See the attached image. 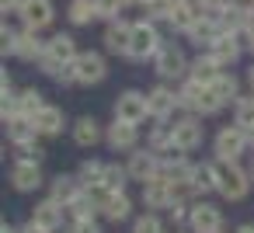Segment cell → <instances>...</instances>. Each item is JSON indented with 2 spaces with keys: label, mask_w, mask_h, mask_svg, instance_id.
Returning <instances> with one entry per match:
<instances>
[{
  "label": "cell",
  "mask_w": 254,
  "mask_h": 233,
  "mask_svg": "<svg viewBox=\"0 0 254 233\" xmlns=\"http://www.w3.org/2000/svg\"><path fill=\"white\" fill-rule=\"evenodd\" d=\"M251 146V136L237 125H223L216 136H212V153L219 164H240V157L247 153Z\"/></svg>",
  "instance_id": "cell-1"
},
{
  "label": "cell",
  "mask_w": 254,
  "mask_h": 233,
  "mask_svg": "<svg viewBox=\"0 0 254 233\" xmlns=\"http://www.w3.org/2000/svg\"><path fill=\"white\" fill-rule=\"evenodd\" d=\"M80 53H77V42H73V35H53L49 42H46V56L39 59V66H42V73H49V77H56L63 66H70L73 59H77Z\"/></svg>",
  "instance_id": "cell-2"
},
{
  "label": "cell",
  "mask_w": 254,
  "mask_h": 233,
  "mask_svg": "<svg viewBox=\"0 0 254 233\" xmlns=\"http://www.w3.org/2000/svg\"><path fill=\"white\" fill-rule=\"evenodd\" d=\"M254 188L251 171H244L240 164H219V195L226 202H244Z\"/></svg>",
  "instance_id": "cell-3"
},
{
  "label": "cell",
  "mask_w": 254,
  "mask_h": 233,
  "mask_svg": "<svg viewBox=\"0 0 254 233\" xmlns=\"http://www.w3.org/2000/svg\"><path fill=\"white\" fill-rule=\"evenodd\" d=\"M160 32L153 28V21H136L132 25V42H129V59H150L160 53Z\"/></svg>",
  "instance_id": "cell-4"
},
{
  "label": "cell",
  "mask_w": 254,
  "mask_h": 233,
  "mask_svg": "<svg viewBox=\"0 0 254 233\" xmlns=\"http://www.w3.org/2000/svg\"><path fill=\"white\" fill-rule=\"evenodd\" d=\"M126 167H129V177H132V181L150 184V181H157V177H160V153H153L150 146H139V150H132V153H129Z\"/></svg>",
  "instance_id": "cell-5"
},
{
  "label": "cell",
  "mask_w": 254,
  "mask_h": 233,
  "mask_svg": "<svg viewBox=\"0 0 254 233\" xmlns=\"http://www.w3.org/2000/svg\"><path fill=\"white\" fill-rule=\"evenodd\" d=\"M115 118L119 122H129V125H139L150 118V101L143 91H122L119 101H115Z\"/></svg>",
  "instance_id": "cell-6"
},
{
  "label": "cell",
  "mask_w": 254,
  "mask_h": 233,
  "mask_svg": "<svg viewBox=\"0 0 254 233\" xmlns=\"http://www.w3.org/2000/svg\"><path fill=\"white\" fill-rule=\"evenodd\" d=\"M153 66H157V73L164 77V80H178V77H188V59H185V53H181V46H171V42H164L160 46V53L153 56Z\"/></svg>",
  "instance_id": "cell-7"
},
{
  "label": "cell",
  "mask_w": 254,
  "mask_h": 233,
  "mask_svg": "<svg viewBox=\"0 0 254 233\" xmlns=\"http://www.w3.org/2000/svg\"><path fill=\"white\" fill-rule=\"evenodd\" d=\"M7 177H11V188H14V191H21V195H28V191H39V188L46 184L42 164H35V160H14Z\"/></svg>",
  "instance_id": "cell-8"
},
{
  "label": "cell",
  "mask_w": 254,
  "mask_h": 233,
  "mask_svg": "<svg viewBox=\"0 0 254 233\" xmlns=\"http://www.w3.org/2000/svg\"><path fill=\"white\" fill-rule=\"evenodd\" d=\"M202 139H205V125H202L198 115H185V118L174 122V150L191 153V150L202 146Z\"/></svg>",
  "instance_id": "cell-9"
},
{
  "label": "cell",
  "mask_w": 254,
  "mask_h": 233,
  "mask_svg": "<svg viewBox=\"0 0 254 233\" xmlns=\"http://www.w3.org/2000/svg\"><path fill=\"white\" fill-rule=\"evenodd\" d=\"M188 230L191 233H223V212L212 205V202H195L191 205V216H188Z\"/></svg>",
  "instance_id": "cell-10"
},
{
  "label": "cell",
  "mask_w": 254,
  "mask_h": 233,
  "mask_svg": "<svg viewBox=\"0 0 254 233\" xmlns=\"http://www.w3.org/2000/svg\"><path fill=\"white\" fill-rule=\"evenodd\" d=\"M73 70H77V84H84V87L101 84V80L108 77V63H105L101 53H80V56L73 59Z\"/></svg>",
  "instance_id": "cell-11"
},
{
  "label": "cell",
  "mask_w": 254,
  "mask_h": 233,
  "mask_svg": "<svg viewBox=\"0 0 254 233\" xmlns=\"http://www.w3.org/2000/svg\"><path fill=\"white\" fill-rule=\"evenodd\" d=\"M146 101H150V118H157V122H171V115L181 108L178 91H171L167 84H157L153 91H146Z\"/></svg>",
  "instance_id": "cell-12"
},
{
  "label": "cell",
  "mask_w": 254,
  "mask_h": 233,
  "mask_svg": "<svg viewBox=\"0 0 254 233\" xmlns=\"http://www.w3.org/2000/svg\"><path fill=\"white\" fill-rule=\"evenodd\" d=\"M105 143H108V150H115V153H132V150H139V125H129V122H112L108 129H105Z\"/></svg>",
  "instance_id": "cell-13"
},
{
  "label": "cell",
  "mask_w": 254,
  "mask_h": 233,
  "mask_svg": "<svg viewBox=\"0 0 254 233\" xmlns=\"http://www.w3.org/2000/svg\"><path fill=\"white\" fill-rule=\"evenodd\" d=\"M18 14H21V25H25V28L42 32V28H49V25H53L56 7H53V0H25Z\"/></svg>",
  "instance_id": "cell-14"
},
{
  "label": "cell",
  "mask_w": 254,
  "mask_h": 233,
  "mask_svg": "<svg viewBox=\"0 0 254 233\" xmlns=\"http://www.w3.org/2000/svg\"><path fill=\"white\" fill-rule=\"evenodd\" d=\"M32 223L42 226V230H49V233H56V230H63V223H66V205H60L56 198H42V202H35V209H32Z\"/></svg>",
  "instance_id": "cell-15"
},
{
  "label": "cell",
  "mask_w": 254,
  "mask_h": 233,
  "mask_svg": "<svg viewBox=\"0 0 254 233\" xmlns=\"http://www.w3.org/2000/svg\"><path fill=\"white\" fill-rule=\"evenodd\" d=\"M98 212H101V219H108V223H126V219L132 216V198H129V191H105V198L98 202Z\"/></svg>",
  "instance_id": "cell-16"
},
{
  "label": "cell",
  "mask_w": 254,
  "mask_h": 233,
  "mask_svg": "<svg viewBox=\"0 0 254 233\" xmlns=\"http://www.w3.org/2000/svg\"><path fill=\"white\" fill-rule=\"evenodd\" d=\"M70 132H73V143H77L80 150H94L98 143H105V129H101V122H98L94 115H80V118L70 125Z\"/></svg>",
  "instance_id": "cell-17"
},
{
  "label": "cell",
  "mask_w": 254,
  "mask_h": 233,
  "mask_svg": "<svg viewBox=\"0 0 254 233\" xmlns=\"http://www.w3.org/2000/svg\"><path fill=\"white\" fill-rule=\"evenodd\" d=\"M191 171H195V164L188 160V153H181V150H171V153H164L160 157V181H188L191 177Z\"/></svg>",
  "instance_id": "cell-18"
},
{
  "label": "cell",
  "mask_w": 254,
  "mask_h": 233,
  "mask_svg": "<svg viewBox=\"0 0 254 233\" xmlns=\"http://www.w3.org/2000/svg\"><path fill=\"white\" fill-rule=\"evenodd\" d=\"M178 198H174V184L171 181H150V184H143V205L150 209V212H167L171 205H174Z\"/></svg>",
  "instance_id": "cell-19"
},
{
  "label": "cell",
  "mask_w": 254,
  "mask_h": 233,
  "mask_svg": "<svg viewBox=\"0 0 254 233\" xmlns=\"http://www.w3.org/2000/svg\"><path fill=\"white\" fill-rule=\"evenodd\" d=\"M32 122H35V132H39L42 139H56V136H63V129H66V115H63V108H56V105H46Z\"/></svg>",
  "instance_id": "cell-20"
},
{
  "label": "cell",
  "mask_w": 254,
  "mask_h": 233,
  "mask_svg": "<svg viewBox=\"0 0 254 233\" xmlns=\"http://www.w3.org/2000/svg\"><path fill=\"white\" fill-rule=\"evenodd\" d=\"M4 129H7V143H11L14 150H21V146H28V143H39L35 122L25 118V115H11V118H4Z\"/></svg>",
  "instance_id": "cell-21"
},
{
  "label": "cell",
  "mask_w": 254,
  "mask_h": 233,
  "mask_svg": "<svg viewBox=\"0 0 254 233\" xmlns=\"http://www.w3.org/2000/svg\"><path fill=\"white\" fill-rule=\"evenodd\" d=\"M84 195V184L77 181V174H56L49 181V198H56L60 205H70Z\"/></svg>",
  "instance_id": "cell-22"
},
{
  "label": "cell",
  "mask_w": 254,
  "mask_h": 233,
  "mask_svg": "<svg viewBox=\"0 0 254 233\" xmlns=\"http://www.w3.org/2000/svg\"><path fill=\"white\" fill-rule=\"evenodd\" d=\"M129 42H132V25H126L122 18L108 21V28H105V49L115 53V56H129Z\"/></svg>",
  "instance_id": "cell-23"
},
{
  "label": "cell",
  "mask_w": 254,
  "mask_h": 233,
  "mask_svg": "<svg viewBox=\"0 0 254 233\" xmlns=\"http://www.w3.org/2000/svg\"><path fill=\"white\" fill-rule=\"evenodd\" d=\"M191 184H195L198 198L209 195V191H219V160H202V164H195Z\"/></svg>",
  "instance_id": "cell-24"
},
{
  "label": "cell",
  "mask_w": 254,
  "mask_h": 233,
  "mask_svg": "<svg viewBox=\"0 0 254 233\" xmlns=\"http://www.w3.org/2000/svg\"><path fill=\"white\" fill-rule=\"evenodd\" d=\"M14 56H18V59H25V63H35V59H42V56H46V42L39 39V32L25 28V32L14 39Z\"/></svg>",
  "instance_id": "cell-25"
},
{
  "label": "cell",
  "mask_w": 254,
  "mask_h": 233,
  "mask_svg": "<svg viewBox=\"0 0 254 233\" xmlns=\"http://www.w3.org/2000/svg\"><path fill=\"white\" fill-rule=\"evenodd\" d=\"M205 53H209V56H212L223 70H230V66L240 59V42H237V35H219V39H216Z\"/></svg>",
  "instance_id": "cell-26"
},
{
  "label": "cell",
  "mask_w": 254,
  "mask_h": 233,
  "mask_svg": "<svg viewBox=\"0 0 254 233\" xmlns=\"http://www.w3.org/2000/svg\"><path fill=\"white\" fill-rule=\"evenodd\" d=\"M219 73H226V70H223V66H219V63L209 56V53H202V56H198V59H191V66H188V80L205 84V87H209V84H212Z\"/></svg>",
  "instance_id": "cell-27"
},
{
  "label": "cell",
  "mask_w": 254,
  "mask_h": 233,
  "mask_svg": "<svg viewBox=\"0 0 254 233\" xmlns=\"http://www.w3.org/2000/svg\"><path fill=\"white\" fill-rule=\"evenodd\" d=\"M105 171H108V164H105V160H84V164L77 167V181L84 184V191L105 188Z\"/></svg>",
  "instance_id": "cell-28"
},
{
  "label": "cell",
  "mask_w": 254,
  "mask_h": 233,
  "mask_svg": "<svg viewBox=\"0 0 254 233\" xmlns=\"http://www.w3.org/2000/svg\"><path fill=\"white\" fill-rule=\"evenodd\" d=\"M146 146L153 150V153H171L174 150V125L171 122H157L153 129H150V136H146Z\"/></svg>",
  "instance_id": "cell-29"
},
{
  "label": "cell",
  "mask_w": 254,
  "mask_h": 233,
  "mask_svg": "<svg viewBox=\"0 0 254 233\" xmlns=\"http://www.w3.org/2000/svg\"><path fill=\"white\" fill-rule=\"evenodd\" d=\"M46 105H49V101L42 98V91H39V87H25V91L18 94V112H14V115L35 118V115H39V112H42Z\"/></svg>",
  "instance_id": "cell-30"
},
{
  "label": "cell",
  "mask_w": 254,
  "mask_h": 233,
  "mask_svg": "<svg viewBox=\"0 0 254 233\" xmlns=\"http://www.w3.org/2000/svg\"><path fill=\"white\" fill-rule=\"evenodd\" d=\"M223 108V98L212 91V87H205V84H198V94H195V108H191V115H198V118H205V115H216Z\"/></svg>",
  "instance_id": "cell-31"
},
{
  "label": "cell",
  "mask_w": 254,
  "mask_h": 233,
  "mask_svg": "<svg viewBox=\"0 0 254 233\" xmlns=\"http://www.w3.org/2000/svg\"><path fill=\"white\" fill-rule=\"evenodd\" d=\"M94 216H101V212H98V202H94L91 191H84L77 202L66 205V219H70V223H84V219H94Z\"/></svg>",
  "instance_id": "cell-32"
},
{
  "label": "cell",
  "mask_w": 254,
  "mask_h": 233,
  "mask_svg": "<svg viewBox=\"0 0 254 233\" xmlns=\"http://www.w3.org/2000/svg\"><path fill=\"white\" fill-rule=\"evenodd\" d=\"M233 125L244 129V132L254 139V94H251V98H240V101L233 105Z\"/></svg>",
  "instance_id": "cell-33"
},
{
  "label": "cell",
  "mask_w": 254,
  "mask_h": 233,
  "mask_svg": "<svg viewBox=\"0 0 254 233\" xmlns=\"http://www.w3.org/2000/svg\"><path fill=\"white\" fill-rule=\"evenodd\" d=\"M209 87H212V91L223 98V105H230V101L237 105V101H240V80H237L233 73H219V77H216Z\"/></svg>",
  "instance_id": "cell-34"
},
{
  "label": "cell",
  "mask_w": 254,
  "mask_h": 233,
  "mask_svg": "<svg viewBox=\"0 0 254 233\" xmlns=\"http://www.w3.org/2000/svg\"><path fill=\"white\" fill-rule=\"evenodd\" d=\"M66 18H70V25H91L98 18V4L94 0H70Z\"/></svg>",
  "instance_id": "cell-35"
},
{
  "label": "cell",
  "mask_w": 254,
  "mask_h": 233,
  "mask_svg": "<svg viewBox=\"0 0 254 233\" xmlns=\"http://www.w3.org/2000/svg\"><path fill=\"white\" fill-rule=\"evenodd\" d=\"M126 181H132V177H129V167H126V164H108V171H105V188H108V191H126Z\"/></svg>",
  "instance_id": "cell-36"
},
{
  "label": "cell",
  "mask_w": 254,
  "mask_h": 233,
  "mask_svg": "<svg viewBox=\"0 0 254 233\" xmlns=\"http://www.w3.org/2000/svg\"><path fill=\"white\" fill-rule=\"evenodd\" d=\"M174 7H178V0H146V18L150 21H171V14H174Z\"/></svg>",
  "instance_id": "cell-37"
},
{
  "label": "cell",
  "mask_w": 254,
  "mask_h": 233,
  "mask_svg": "<svg viewBox=\"0 0 254 233\" xmlns=\"http://www.w3.org/2000/svg\"><path fill=\"white\" fill-rule=\"evenodd\" d=\"M132 233H167V230H164L160 212H143L132 219Z\"/></svg>",
  "instance_id": "cell-38"
},
{
  "label": "cell",
  "mask_w": 254,
  "mask_h": 233,
  "mask_svg": "<svg viewBox=\"0 0 254 233\" xmlns=\"http://www.w3.org/2000/svg\"><path fill=\"white\" fill-rule=\"evenodd\" d=\"M94 4H98V18H105V21H119L122 7H126V0H94Z\"/></svg>",
  "instance_id": "cell-39"
},
{
  "label": "cell",
  "mask_w": 254,
  "mask_h": 233,
  "mask_svg": "<svg viewBox=\"0 0 254 233\" xmlns=\"http://www.w3.org/2000/svg\"><path fill=\"white\" fill-rule=\"evenodd\" d=\"M14 160H35V164H42V160H46V150H42L39 143H28V146H21V150H18V157H14Z\"/></svg>",
  "instance_id": "cell-40"
},
{
  "label": "cell",
  "mask_w": 254,
  "mask_h": 233,
  "mask_svg": "<svg viewBox=\"0 0 254 233\" xmlns=\"http://www.w3.org/2000/svg\"><path fill=\"white\" fill-rule=\"evenodd\" d=\"M70 233H101L98 219H84V223H70Z\"/></svg>",
  "instance_id": "cell-41"
},
{
  "label": "cell",
  "mask_w": 254,
  "mask_h": 233,
  "mask_svg": "<svg viewBox=\"0 0 254 233\" xmlns=\"http://www.w3.org/2000/svg\"><path fill=\"white\" fill-rule=\"evenodd\" d=\"M202 4H205V11L216 18L219 11H226V7H230V0H202Z\"/></svg>",
  "instance_id": "cell-42"
},
{
  "label": "cell",
  "mask_w": 254,
  "mask_h": 233,
  "mask_svg": "<svg viewBox=\"0 0 254 233\" xmlns=\"http://www.w3.org/2000/svg\"><path fill=\"white\" fill-rule=\"evenodd\" d=\"M21 4H25V0H0L4 14H18V11H21Z\"/></svg>",
  "instance_id": "cell-43"
},
{
  "label": "cell",
  "mask_w": 254,
  "mask_h": 233,
  "mask_svg": "<svg viewBox=\"0 0 254 233\" xmlns=\"http://www.w3.org/2000/svg\"><path fill=\"white\" fill-rule=\"evenodd\" d=\"M244 39H247L244 46H247V49L254 53V14H251V21H247V32H244Z\"/></svg>",
  "instance_id": "cell-44"
},
{
  "label": "cell",
  "mask_w": 254,
  "mask_h": 233,
  "mask_svg": "<svg viewBox=\"0 0 254 233\" xmlns=\"http://www.w3.org/2000/svg\"><path fill=\"white\" fill-rule=\"evenodd\" d=\"M21 233H49V230H42V226H35V223H32V219H28V223H25V226H21Z\"/></svg>",
  "instance_id": "cell-45"
},
{
  "label": "cell",
  "mask_w": 254,
  "mask_h": 233,
  "mask_svg": "<svg viewBox=\"0 0 254 233\" xmlns=\"http://www.w3.org/2000/svg\"><path fill=\"white\" fill-rule=\"evenodd\" d=\"M0 233H21V226H11V223H4V226H0Z\"/></svg>",
  "instance_id": "cell-46"
},
{
  "label": "cell",
  "mask_w": 254,
  "mask_h": 233,
  "mask_svg": "<svg viewBox=\"0 0 254 233\" xmlns=\"http://www.w3.org/2000/svg\"><path fill=\"white\" fill-rule=\"evenodd\" d=\"M233 233H254V223H244V226H237Z\"/></svg>",
  "instance_id": "cell-47"
},
{
  "label": "cell",
  "mask_w": 254,
  "mask_h": 233,
  "mask_svg": "<svg viewBox=\"0 0 254 233\" xmlns=\"http://www.w3.org/2000/svg\"><path fill=\"white\" fill-rule=\"evenodd\" d=\"M247 87H251V94H254V63H251V70H247Z\"/></svg>",
  "instance_id": "cell-48"
},
{
  "label": "cell",
  "mask_w": 254,
  "mask_h": 233,
  "mask_svg": "<svg viewBox=\"0 0 254 233\" xmlns=\"http://www.w3.org/2000/svg\"><path fill=\"white\" fill-rule=\"evenodd\" d=\"M129 4H136V7H146V0H126V7H129Z\"/></svg>",
  "instance_id": "cell-49"
},
{
  "label": "cell",
  "mask_w": 254,
  "mask_h": 233,
  "mask_svg": "<svg viewBox=\"0 0 254 233\" xmlns=\"http://www.w3.org/2000/svg\"><path fill=\"white\" fill-rule=\"evenodd\" d=\"M244 7H247V11H251V14H254V0H244Z\"/></svg>",
  "instance_id": "cell-50"
},
{
  "label": "cell",
  "mask_w": 254,
  "mask_h": 233,
  "mask_svg": "<svg viewBox=\"0 0 254 233\" xmlns=\"http://www.w3.org/2000/svg\"><path fill=\"white\" fill-rule=\"evenodd\" d=\"M174 233H191V230H174Z\"/></svg>",
  "instance_id": "cell-51"
},
{
  "label": "cell",
  "mask_w": 254,
  "mask_h": 233,
  "mask_svg": "<svg viewBox=\"0 0 254 233\" xmlns=\"http://www.w3.org/2000/svg\"><path fill=\"white\" fill-rule=\"evenodd\" d=\"M251 177H254V164H251Z\"/></svg>",
  "instance_id": "cell-52"
}]
</instances>
